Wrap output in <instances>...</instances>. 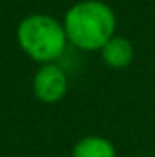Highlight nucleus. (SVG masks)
<instances>
[{
    "label": "nucleus",
    "mask_w": 155,
    "mask_h": 157,
    "mask_svg": "<svg viewBox=\"0 0 155 157\" xmlns=\"http://www.w3.org/2000/svg\"><path fill=\"white\" fill-rule=\"evenodd\" d=\"M115 15L112 7L99 0H82L71 6L64 17L68 42L84 51L102 49L115 33Z\"/></svg>",
    "instance_id": "obj_1"
},
{
    "label": "nucleus",
    "mask_w": 155,
    "mask_h": 157,
    "mask_svg": "<svg viewBox=\"0 0 155 157\" xmlns=\"http://www.w3.org/2000/svg\"><path fill=\"white\" fill-rule=\"evenodd\" d=\"M17 40L22 51L40 64L59 60L66 49V29L60 22L47 15H29L17 29Z\"/></svg>",
    "instance_id": "obj_2"
},
{
    "label": "nucleus",
    "mask_w": 155,
    "mask_h": 157,
    "mask_svg": "<svg viewBox=\"0 0 155 157\" xmlns=\"http://www.w3.org/2000/svg\"><path fill=\"white\" fill-rule=\"evenodd\" d=\"M33 91L46 104L59 102L68 91V77L55 62L42 64L33 78Z\"/></svg>",
    "instance_id": "obj_3"
},
{
    "label": "nucleus",
    "mask_w": 155,
    "mask_h": 157,
    "mask_svg": "<svg viewBox=\"0 0 155 157\" xmlns=\"http://www.w3.org/2000/svg\"><path fill=\"white\" fill-rule=\"evenodd\" d=\"M100 53H102L104 64L113 68V70H122V68L130 66L131 60H133V46L124 37H115L113 35L102 46Z\"/></svg>",
    "instance_id": "obj_4"
},
{
    "label": "nucleus",
    "mask_w": 155,
    "mask_h": 157,
    "mask_svg": "<svg viewBox=\"0 0 155 157\" xmlns=\"http://www.w3.org/2000/svg\"><path fill=\"white\" fill-rule=\"evenodd\" d=\"M73 157H115V148L108 139L91 135L75 144Z\"/></svg>",
    "instance_id": "obj_5"
}]
</instances>
